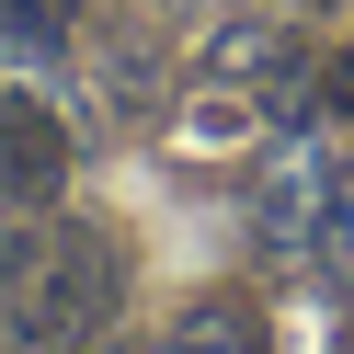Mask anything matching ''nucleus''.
Masks as SVG:
<instances>
[{
	"label": "nucleus",
	"instance_id": "obj_2",
	"mask_svg": "<svg viewBox=\"0 0 354 354\" xmlns=\"http://www.w3.org/2000/svg\"><path fill=\"white\" fill-rule=\"evenodd\" d=\"M69 194V126L35 92H0V206H57Z\"/></svg>",
	"mask_w": 354,
	"mask_h": 354
},
{
	"label": "nucleus",
	"instance_id": "obj_5",
	"mask_svg": "<svg viewBox=\"0 0 354 354\" xmlns=\"http://www.w3.org/2000/svg\"><path fill=\"white\" fill-rule=\"evenodd\" d=\"M160 354H263V308L252 297H183Z\"/></svg>",
	"mask_w": 354,
	"mask_h": 354
},
{
	"label": "nucleus",
	"instance_id": "obj_6",
	"mask_svg": "<svg viewBox=\"0 0 354 354\" xmlns=\"http://www.w3.org/2000/svg\"><path fill=\"white\" fill-rule=\"evenodd\" d=\"M194 69L206 80H286V24H217Z\"/></svg>",
	"mask_w": 354,
	"mask_h": 354
},
{
	"label": "nucleus",
	"instance_id": "obj_7",
	"mask_svg": "<svg viewBox=\"0 0 354 354\" xmlns=\"http://www.w3.org/2000/svg\"><path fill=\"white\" fill-rule=\"evenodd\" d=\"M308 252H320V274L354 286V171H331V206H320V229H308Z\"/></svg>",
	"mask_w": 354,
	"mask_h": 354
},
{
	"label": "nucleus",
	"instance_id": "obj_1",
	"mask_svg": "<svg viewBox=\"0 0 354 354\" xmlns=\"http://www.w3.org/2000/svg\"><path fill=\"white\" fill-rule=\"evenodd\" d=\"M115 297H126V252L103 229H57L46 252H35L24 297H12V331H24L35 354H69V343H92V331L115 320Z\"/></svg>",
	"mask_w": 354,
	"mask_h": 354
},
{
	"label": "nucleus",
	"instance_id": "obj_9",
	"mask_svg": "<svg viewBox=\"0 0 354 354\" xmlns=\"http://www.w3.org/2000/svg\"><path fill=\"white\" fill-rule=\"evenodd\" d=\"M103 92H115V115H138V103H149V46H115V57H103Z\"/></svg>",
	"mask_w": 354,
	"mask_h": 354
},
{
	"label": "nucleus",
	"instance_id": "obj_10",
	"mask_svg": "<svg viewBox=\"0 0 354 354\" xmlns=\"http://www.w3.org/2000/svg\"><path fill=\"white\" fill-rule=\"evenodd\" d=\"M308 103H354V46H343V57L320 69V92H308Z\"/></svg>",
	"mask_w": 354,
	"mask_h": 354
},
{
	"label": "nucleus",
	"instance_id": "obj_3",
	"mask_svg": "<svg viewBox=\"0 0 354 354\" xmlns=\"http://www.w3.org/2000/svg\"><path fill=\"white\" fill-rule=\"evenodd\" d=\"M263 126H274V92H263V80H206V92L183 103V126H171V138H183L194 160H240Z\"/></svg>",
	"mask_w": 354,
	"mask_h": 354
},
{
	"label": "nucleus",
	"instance_id": "obj_4",
	"mask_svg": "<svg viewBox=\"0 0 354 354\" xmlns=\"http://www.w3.org/2000/svg\"><path fill=\"white\" fill-rule=\"evenodd\" d=\"M320 206H331V160L320 149H286L274 171H263V240H286V252H308V229H320Z\"/></svg>",
	"mask_w": 354,
	"mask_h": 354
},
{
	"label": "nucleus",
	"instance_id": "obj_8",
	"mask_svg": "<svg viewBox=\"0 0 354 354\" xmlns=\"http://www.w3.org/2000/svg\"><path fill=\"white\" fill-rule=\"evenodd\" d=\"M69 12H80V0H0V35H12V46H57Z\"/></svg>",
	"mask_w": 354,
	"mask_h": 354
}]
</instances>
